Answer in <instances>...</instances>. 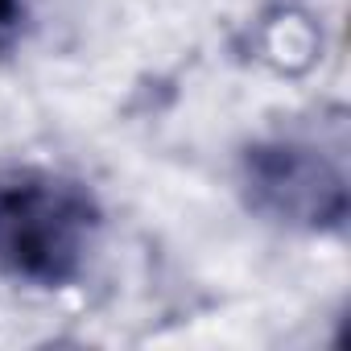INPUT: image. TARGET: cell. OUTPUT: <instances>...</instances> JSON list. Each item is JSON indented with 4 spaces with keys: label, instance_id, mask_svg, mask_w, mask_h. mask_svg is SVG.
Listing matches in <instances>:
<instances>
[{
    "label": "cell",
    "instance_id": "obj_1",
    "mask_svg": "<svg viewBox=\"0 0 351 351\" xmlns=\"http://www.w3.org/2000/svg\"><path fill=\"white\" fill-rule=\"evenodd\" d=\"M91 203L79 186L50 173L0 178V265L34 281H66L91 236Z\"/></svg>",
    "mask_w": 351,
    "mask_h": 351
},
{
    "label": "cell",
    "instance_id": "obj_2",
    "mask_svg": "<svg viewBox=\"0 0 351 351\" xmlns=\"http://www.w3.org/2000/svg\"><path fill=\"white\" fill-rule=\"evenodd\" d=\"M17 13V0H0V21H9Z\"/></svg>",
    "mask_w": 351,
    "mask_h": 351
}]
</instances>
